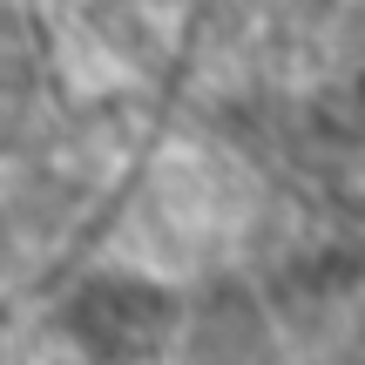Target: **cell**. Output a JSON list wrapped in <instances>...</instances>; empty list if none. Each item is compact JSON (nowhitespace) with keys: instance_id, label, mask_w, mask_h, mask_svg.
<instances>
[{"instance_id":"obj_2","label":"cell","mask_w":365,"mask_h":365,"mask_svg":"<svg viewBox=\"0 0 365 365\" xmlns=\"http://www.w3.org/2000/svg\"><path fill=\"white\" fill-rule=\"evenodd\" d=\"M143 7H182V0H143Z\"/></svg>"},{"instance_id":"obj_1","label":"cell","mask_w":365,"mask_h":365,"mask_svg":"<svg viewBox=\"0 0 365 365\" xmlns=\"http://www.w3.org/2000/svg\"><path fill=\"white\" fill-rule=\"evenodd\" d=\"M176 298L149 277H88L68 298V331L95 359H143L176 331Z\"/></svg>"}]
</instances>
